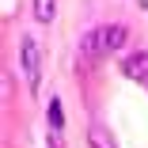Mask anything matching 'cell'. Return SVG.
Segmentation results:
<instances>
[{
    "label": "cell",
    "mask_w": 148,
    "mask_h": 148,
    "mask_svg": "<svg viewBox=\"0 0 148 148\" xmlns=\"http://www.w3.org/2000/svg\"><path fill=\"white\" fill-rule=\"evenodd\" d=\"M87 144L91 148H118V140H114V133L103 125V122H95V125H87Z\"/></svg>",
    "instance_id": "277c9868"
},
{
    "label": "cell",
    "mask_w": 148,
    "mask_h": 148,
    "mask_svg": "<svg viewBox=\"0 0 148 148\" xmlns=\"http://www.w3.org/2000/svg\"><path fill=\"white\" fill-rule=\"evenodd\" d=\"M122 72H125L129 80H140V84H148V53H144V49L129 53L125 61H122Z\"/></svg>",
    "instance_id": "3957f363"
},
{
    "label": "cell",
    "mask_w": 148,
    "mask_h": 148,
    "mask_svg": "<svg viewBox=\"0 0 148 148\" xmlns=\"http://www.w3.org/2000/svg\"><path fill=\"white\" fill-rule=\"evenodd\" d=\"M95 57H103V49H99V27H91V31L80 38V61H95Z\"/></svg>",
    "instance_id": "5b68a950"
},
{
    "label": "cell",
    "mask_w": 148,
    "mask_h": 148,
    "mask_svg": "<svg viewBox=\"0 0 148 148\" xmlns=\"http://www.w3.org/2000/svg\"><path fill=\"white\" fill-rule=\"evenodd\" d=\"M46 118H49V129H65V106H61V99H49V110H46Z\"/></svg>",
    "instance_id": "8992f818"
},
{
    "label": "cell",
    "mask_w": 148,
    "mask_h": 148,
    "mask_svg": "<svg viewBox=\"0 0 148 148\" xmlns=\"http://www.w3.org/2000/svg\"><path fill=\"white\" fill-rule=\"evenodd\" d=\"M49 148H65L61 144V129H49Z\"/></svg>",
    "instance_id": "ba28073f"
},
{
    "label": "cell",
    "mask_w": 148,
    "mask_h": 148,
    "mask_svg": "<svg viewBox=\"0 0 148 148\" xmlns=\"http://www.w3.org/2000/svg\"><path fill=\"white\" fill-rule=\"evenodd\" d=\"M129 42V27L125 23H110V27H99V49H103V57H110V53H118Z\"/></svg>",
    "instance_id": "7a4b0ae2"
},
{
    "label": "cell",
    "mask_w": 148,
    "mask_h": 148,
    "mask_svg": "<svg viewBox=\"0 0 148 148\" xmlns=\"http://www.w3.org/2000/svg\"><path fill=\"white\" fill-rule=\"evenodd\" d=\"M19 65H23V76H27V91H38V84H42V49L31 34L19 42Z\"/></svg>",
    "instance_id": "6da1fadb"
},
{
    "label": "cell",
    "mask_w": 148,
    "mask_h": 148,
    "mask_svg": "<svg viewBox=\"0 0 148 148\" xmlns=\"http://www.w3.org/2000/svg\"><path fill=\"white\" fill-rule=\"evenodd\" d=\"M57 15V0H34V19L38 23H53Z\"/></svg>",
    "instance_id": "52a82bcc"
}]
</instances>
